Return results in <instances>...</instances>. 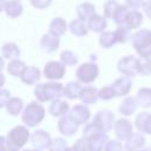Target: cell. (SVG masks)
Instances as JSON below:
<instances>
[{
    "mask_svg": "<svg viewBox=\"0 0 151 151\" xmlns=\"http://www.w3.org/2000/svg\"><path fill=\"white\" fill-rule=\"evenodd\" d=\"M45 110L41 105L37 103H31L27 105L22 113V122L28 126H35L44 118Z\"/></svg>",
    "mask_w": 151,
    "mask_h": 151,
    "instance_id": "3957f363",
    "label": "cell"
},
{
    "mask_svg": "<svg viewBox=\"0 0 151 151\" xmlns=\"http://www.w3.org/2000/svg\"><path fill=\"white\" fill-rule=\"evenodd\" d=\"M0 151H8L7 149V143L4 137H0Z\"/></svg>",
    "mask_w": 151,
    "mask_h": 151,
    "instance_id": "4dcf8cb0",
    "label": "cell"
},
{
    "mask_svg": "<svg viewBox=\"0 0 151 151\" xmlns=\"http://www.w3.org/2000/svg\"><path fill=\"white\" fill-rule=\"evenodd\" d=\"M5 9H6V13L8 17L17 18L22 13V5L19 0H11V1L6 2Z\"/></svg>",
    "mask_w": 151,
    "mask_h": 151,
    "instance_id": "4fadbf2b",
    "label": "cell"
},
{
    "mask_svg": "<svg viewBox=\"0 0 151 151\" xmlns=\"http://www.w3.org/2000/svg\"><path fill=\"white\" fill-rule=\"evenodd\" d=\"M50 151H66V142L61 138H55L50 144Z\"/></svg>",
    "mask_w": 151,
    "mask_h": 151,
    "instance_id": "cb8c5ba5",
    "label": "cell"
},
{
    "mask_svg": "<svg viewBox=\"0 0 151 151\" xmlns=\"http://www.w3.org/2000/svg\"><path fill=\"white\" fill-rule=\"evenodd\" d=\"M73 149H74L76 151H92V150H91V146H90V142L84 140V139H79V140L74 144Z\"/></svg>",
    "mask_w": 151,
    "mask_h": 151,
    "instance_id": "4316f807",
    "label": "cell"
},
{
    "mask_svg": "<svg viewBox=\"0 0 151 151\" xmlns=\"http://www.w3.org/2000/svg\"><path fill=\"white\" fill-rule=\"evenodd\" d=\"M4 83H5V77L2 74H0V86H2Z\"/></svg>",
    "mask_w": 151,
    "mask_h": 151,
    "instance_id": "d6a6232c",
    "label": "cell"
},
{
    "mask_svg": "<svg viewBox=\"0 0 151 151\" xmlns=\"http://www.w3.org/2000/svg\"><path fill=\"white\" fill-rule=\"evenodd\" d=\"M26 68L25 64L22 61H19V60H12L9 64H8V67H7V71L12 74V76H21V73L24 72V70Z\"/></svg>",
    "mask_w": 151,
    "mask_h": 151,
    "instance_id": "ac0fdd59",
    "label": "cell"
},
{
    "mask_svg": "<svg viewBox=\"0 0 151 151\" xmlns=\"http://www.w3.org/2000/svg\"><path fill=\"white\" fill-rule=\"evenodd\" d=\"M77 13H78V19L81 21H87L93 14H96V8L90 2H85L81 4L77 7Z\"/></svg>",
    "mask_w": 151,
    "mask_h": 151,
    "instance_id": "9c48e42d",
    "label": "cell"
},
{
    "mask_svg": "<svg viewBox=\"0 0 151 151\" xmlns=\"http://www.w3.org/2000/svg\"><path fill=\"white\" fill-rule=\"evenodd\" d=\"M60 59L65 65H74L78 61V58L74 53H72L71 51H64L60 54Z\"/></svg>",
    "mask_w": 151,
    "mask_h": 151,
    "instance_id": "7402d4cb",
    "label": "cell"
},
{
    "mask_svg": "<svg viewBox=\"0 0 151 151\" xmlns=\"http://www.w3.org/2000/svg\"><path fill=\"white\" fill-rule=\"evenodd\" d=\"M114 38V34L113 33H111V32H105V33H103L101 34V37H100V44L103 45V46H105V47H109V46H111L112 44H113V39Z\"/></svg>",
    "mask_w": 151,
    "mask_h": 151,
    "instance_id": "484cf974",
    "label": "cell"
},
{
    "mask_svg": "<svg viewBox=\"0 0 151 151\" xmlns=\"http://www.w3.org/2000/svg\"><path fill=\"white\" fill-rule=\"evenodd\" d=\"M66 151H76L74 149H66Z\"/></svg>",
    "mask_w": 151,
    "mask_h": 151,
    "instance_id": "e575fe53",
    "label": "cell"
},
{
    "mask_svg": "<svg viewBox=\"0 0 151 151\" xmlns=\"http://www.w3.org/2000/svg\"><path fill=\"white\" fill-rule=\"evenodd\" d=\"M2 67H4V60L0 58V71L2 70Z\"/></svg>",
    "mask_w": 151,
    "mask_h": 151,
    "instance_id": "836d02e7",
    "label": "cell"
},
{
    "mask_svg": "<svg viewBox=\"0 0 151 151\" xmlns=\"http://www.w3.org/2000/svg\"><path fill=\"white\" fill-rule=\"evenodd\" d=\"M70 31L72 32V34L74 35H78V37H81V35H85L87 33V27L85 25L84 21L79 20V19H76V20H72L71 24H70Z\"/></svg>",
    "mask_w": 151,
    "mask_h": 151,
    "instance_id": "e0dca14e",
    "label": "cell"
},
{
    "mask_svg": "<svg viewBox=\"0 0 151 151\" xmlns=\"http://www.w3.org/2000/svg\"><path fill=\"white\" fill-rule=\"evenodd\" d=\"M125 19L129 22L130 27H136V26L139 25V22L142 20V15L138 12H130V13L126 14V18Z\"/></svg>",
    "mask_w": 151,
    "mask_h": 151,
    "instance_id": "603a6c76",
    "label": "cell"
},
{
    "mask_svg": "<svg viewBox=\"0 0 151 151\" xmlns=\"http://www.w3.org/2000/svg\"><path fill=\"white\" fill-rule=\"evenodd\" d=\"M6 2H7L6 0H0V12H1V11L5 8V6H6Z\"/></svg>",
    "mask_w": 151,
    "mask_h": 151,
    "instance_id": "1f68e13d",
    "label": "cell"
},
{
    "mask_svg": "<svg viewBox=\"0 0 151 151\" xmlns=\"http://www.w3.org/2000/svg\"><path fill=\"white\" fill-rule=\"evenodd\" d=\"M68 117H70V119H71L72 122H74L76 124H83V123H85V122L88 119L90 112H88V110H87L85 106H83V105H77V106H74V107L71 110Z\"/></svg>",
    "mask_w": 151,
    "mask_h": 151,
    "instance_id": "52a82bcc",
    "label": "cell"
},
{
    "mask_svg": "<svg viewBox=\"0 0 151 151\" xmlns=\"http://www.w3.org/2000/svg\"><path fill=\"white\" fill-rule=\"evenodd\" d=\"M117 6H118V2L116 0H109L105 4V6H104V13H105V15L106 17H112V14L116 11Z\"/></svg>",
    "mask_w": 151,
    "mask_h": 151,
    "instance_id": "d4e9b609",
    "label": "cell"
},
{
    "mask_svg": "<svg viewBox=\"0 0 151 151\" xmlns=\"http://www.w3.org/2000/svg\"><path fill=\"white\" fill-rule=\"evenodd\" d=\"M29 133L24 126H17L7 136V149L8 151H19V149L26 143Z\"/></svg>",
    "mask_w": 151,
    "mask_h": 151,
    "instance_id": "7a4b0ae2",
    "label": "cell"
},
{
    "mask_svg": "<svg viewBox=\"0 0 151 151\" xmlns=\"http://www.w3.org/2000/svg\"><path fill=\"white\" fill-rule=\"evenodd\" d=\"M79 97L84 103H93L96 101V90L92 87H87L80 92Z\"/></svg>",
    "mask_w": 151,
    "mask_h": 151,
    "instance_id": "44dd1931",
    "label": "cell"
},
{
    "mask_svg": "<svg viewBox=\"0 0 151 151\" xmlns=\"http://www.w3.org/2000/svg\"><path fill=\"white\" fill-rule=\"evenodd\" d=\"M48 110H50V113L53 114V116H61L68 110V104L66 101L54 99Z\"/></svg>",
    "mask_w": 151,
    "mask_h": 151,
    "instance_id": "9a60e30c",
    "label": "cell"
},
{
    "mask_svg": "<svg viewBox=\"0 0 151 151\" xmlns=\"http://www.w3.org/2000/svg\"><path fill=\"white\" fill-rule=\"evenodd\" d=\"M1 52H2V55H4L5 58L12 59V60H14L15 58H18L19 54H20V51H19L18 46L14 45V44H12V42L5 44V45L2 46V48H1Z\"/></svg>",
    "mask_w": 151,
    "mask_h": 151,
    "instance_id": "2e32d148",
    "label": "cell"
},
{
    "mask_svg": "<svg viewBox=\"0 0 151 151\" xmlns=\"http://www.w3.org/2000/svg\"><path fill=\"white\" fill-rule=\"evenodd\" d=\"M52 0H29L31 5L35 8H39V9H42V8H46L50 6Z\"/></svg>",
    "mask_w": 151,
    "mask_h": 151,
    "instance_id": "83f0119b",
    "label": "cell"
},
{
    "mask_svg": "<svg viewBox=\"0 0 151 151\" xmlns=\"http://www.w3.org/2000/svg\"><path fill=\"white\" fill-rule=\"evenodd\" d=\"M97 66L93 64H83L78 70H77V77L79 80L84 83H90L92 81L96 76H97Z\"/></svg>",
    "mask_w": 151,
    "mask_h": 151,
    "instance_id": "277c9868",
    "label": "cell"
},
{
    "mask_svg": "<svg viewBox=\"0 0 151 151\" xmlns=\"http://www.w3.org/2000/svg\"><path fill=\"white\" fill-rule=\"evenodd\" d=\"M8 100H9V92L6 90H0V107L6 105Z\"/></svg>",
    "mask_w": 151,
    "mask_h": 151,
    "instance_id": "f1b7e54d",
    "label": "cell"
},
{
    "mask_svg": "<svg viewBox=\"0 0 151 151\" xmlns=\"http://www.w3.org/2000/svg\"><path fill=\"white\" fill-rule=\"evenodd\" d=\"M106 26V21L103 17L100 15H97V14H93L88 20H87V27L91 29V31H94V32H100L105 28Z\"/></svg>",
    "mask_w": 151,
    "mask_h": 151,
    "instance_id": "5bb4252c",
    "label": "cell"
},
{
    "mask_svg": "<svg viewBox=\"0 0 151 151\" xmlns=\"http://www.w3.org/2000/svg\"><path fill=\"white\" fill-rule=\"evenodd\" d=\"M22 107V101L21 99H18V98H12L7 101V111L11 113V114H18L20 112Z\"/></svg>",
    "mask_w": 151,
    "mask_h": 151,
    "instance_id": "ffe728a7",
    "label": "cell"
},
{
    "mask_svg": "<svg viewBox=\"0 0 151 151\" xmlns=\"http://www.w3.org/2000/svg\"><path fill=\"white\" fill-rule=\"evenodd\" d=\"M59 46V39L52 34H45L40 41V47L42 51L47 52V53H51L53 51H55Z\"/></svg>",
    "mask_w": 151,
    "mask_h": 151,
    "instance_id": "ba28073f",
    "label": "cell"
},
{
    "mask_svg": "<svg viewBox=\"0 0 151 151\" xmlns=\"http://www.w3.org/2000/svg\"><path fill=\"white\" fill-rule=\"evenodd\" d=\"M126 4L131 7H138L142 4V0H126Z\"/></svg>",
    "mask_w": 151,
    "mask_h": 151,
    "instance_id": "f546056e",
    "label": "cell"
},
{
    "mask_svg": "<svg viewBox=\"0 0 151 151\" xmlns=\"http://www.w3.org/2000/svg\"><path fill=\"white\" fill-rule=\"evenodd\" d=\"M80 92H81V87L77 83H70V84H67L66 87H65V90H64V94L66 97L71 98V99L77 98L80 94Z\"/></svg>",
    "mask_w": 151,
    "mask_h": 151,
    "instance_id": "d6986e66",
    "label": "cell"
},
{
    "mask_svg": "<svg viewBox=\"0 0 151 151\" xmlns=\"http://www.w3.org/2000/svg\"><path fill=\"white\" fill-rule=\"evenodd\" d=\"M32 144L38 151H42V150L47 149L50 146V144H51L50 136L42 130L35 131L32 134Z\"/></svg>",
    "mask_w": 151,
    "mask_h": 151,
    "instance_id": "8992f818",
    "label": "cell"
},
{
    "mask_svg": "<svg viewBox=\"0 0 151 151\" xmlns=\"http://www.w3.org/2000/svg\"><path fill=\"white\" fill-rule=\"evenodd\" d=\"M25 151H33V150H25Z\"/></svg>",
    "mask_w": 151,
    "mask_h": 151,
    "instance_id": "d590c367",
    "label": "cell"
},
{
    "mask_svg": "<svg viewBox=\"0 0 151 151\" xmlns=\"http://www.w3.org/2000/svg\"><path fill=\"white\" fill-rule=\"evenodd\" d=\"M39 77H40V73L37 67H26L21 73V80L28 85L39 80Z\"/></svg>",
    "mask_w": 151,
    "mask_h": 151,
    "instance_id": "7c38bea8",
    "label": "cell"
},
{
    "mask_svg": "<svg viewBox=\"0 0 151 151\" xmlns=\"http://www.w3.org/2000/svg\"><path fill=\"white\" fill-rule=\"evenodd\" d=\"M44 73L48 79H59L65 73V66L59 61H50L45 66Z\"/></svg>",
    "mask_w": 151,
    "mask_h": 151,
    "instance_id": "5b68a950",
    "label": "cell"
},
{
    "mask_svg": "<svg viewBox=\"0 0 151 151\" xmlns=\"http://www.w3.org/2000/svg\"><path fill=\"white\" fill-rule=\"evenodd\" d=\"M65 31H66V22L63 18H55L52 20L51 26H50V34L58 38L63 35Z\"/></svg>",
    "mask_w": 151,
    "mask_h": 151,
    "instance_id": "8fae6325",
    "label": "cell"
},
{
    "mask_svg": "<svg viewBox=\"0 0 151 151\" xmlns=\"http://www.w3.org/2000/svg\"><path fill=\"white\" fill-rule=\"evenodd\" d=\"M35 97L40 101H46L51 99H57L63 94V86L57 83H50V84H40L35 87Z\"/></svg>",
    "mask_w": 151,
    "mask_h": 151,
    "instance_id": "6da1fadb",
    "label": "cell"
},
{
    "mask_svg": "<svg viewBox=\"0 0 151 151\" xmlns=\"http://www.w3.org/2000/svg\"><path fill=\"white\" fill-rule=\"evenodd\" d=\"M58 127H59V131L64 134H67V136H71L76 131H77V124L74 122H72L70 119V117H63L58 124Z\"/></svg>",
    "mask_w": 151,
    "mask_h": 151,
    "instance_id": "30bf717a",
    "label": "cell"
}]
</instances>
